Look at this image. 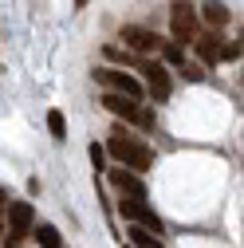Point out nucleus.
<instances>
[{"label":"nucleus","instance_id":"obj_17","mask_svg":"<svg viewBox=\"0 0 244 248\" xmlns=\"http://www.w3.org/2000/svg\"><path fill=\"white\" fill-rule=\"evenodd\" d=\"M177 71H181L185 83H201L205 79V63H185V67H177Z\"/></svg>","mask_w":244,"mask_h":248},{"label":"nucleus","instance_id":"obj_2","mask_svg":"<svg viewBox=\"0 0 244 248\" xmlns=\"http://www.w3.org/2000/svg\"><path fill=\"white\" fill-rule=\"evenodd\" d=\"M103 107L114 114V118H126V122H138V126H154V114L142 110V99H130V95H118V91H107L103 95Z\"/></svg>","mask_w":244,"mask_h":248},{"label":"nucleus","instance_id":"obj_12","mask_svg":"<svg viewBox=\"0 0 244 248\" xmlns=\"http://www.w3.org/2000/svg\"><path fill=\"white\" fill-rule=\"evenodd\" d=\"M103 55H107V63H114V67H138V55L130 47H122V44H107Z\"/></svg>","mask_w":244,"mask_h":248},{"label":"nucleus","instance_id":"obj_9","mask_svg":"<svg viewBox=\"0 0 244 248\" xmlns=\"http://www.w3.org/2000/svg\"><path fill=\"white\" fill-rule=\"evenodd\" d=\"M32 229H36V209L28 201H8V232L28 236Z\"/></svg>","mask_w":244,"mask_h":248},{"label":"nucleus","instance_id":"obj_4","mask_svg":"<svg viewBox=\"0 0 244 248\" xmlns=\"http://www.w3.org/2000/svg\"><path fill=\"white\" fill-rule=\"evenodd\" d=\"M95 83L103 91H118V95H130V99H142L146 95V83L130 71H122V67H99L95 71Z\"/></svg>","mask_w":244,"mask_h":248},{"label":"nucleus","instance_id":"obj_3","mask_svg":"<svg viewBox=\"0 0 244 248\" xmlns=\"http://www.w3.org/2000/svg\"><path fill=\"white\" fill-rule=\"evenodd\" d=\"M197 12H193V4L189 0H173L169 4V32H173V44H193L197 40Z\"/></svg>","mask_w":244,"mask_h":248},{"label":"nucleus","instance_id":"obj_10","mask_svg":"<svg viewBox=\"0 0 244 248\" xmlns=\"http://www.w3.org/2000/svg\"><path fill=\"white\" fill-rule=\"evenodd\" d=\"M193 51H197V59H201L205 67H213V63H221V59H225V44H221L217 32L197 36V40H193Z\"/></svg>","mask_w":244,"mask_h":248},{"label":"nucleus","instance_id":"obj_6","mask_svg":"<svg viewBox=\"0 0 244 248\" xmlns=\"http://www.w3.org/2000/svg\"><path fill=\"white\" fill-rule=\"evenodd\" d=\"M138 75H142L146 91H150V95H154L158 103H166V99H169L173 83H169V71H166V63H154V59H138Z\"/></svg>","mask_w":244,"mask_h":248},{"label":"nucleus","instance_id":"obj_7","mask_svg":"<svg viewBox=\"0 0 244 248\" xmlns=\"http://www.w3.org/2000/svg\"><path fill=\"white\" fill-rule=\"evenodd\" d=\"M118 213H122V221H134V225H142V229H150V232H162V229H166L162 217L150 209L142 197H122V201H118Z\"/></svg>","mask_w":244,"mask_h":248},{"label":"nucleus","instance_id":"obj_14","mask_svg":"<svg viewBox=\"0 0 244 248\" xmlns=\"http://www.w3.org/2000/svg\"><path fill=\"white\" fill-rule=\"evenodd\" d=\"M47 134L59 138V142L67 138V118H63V110H47Z\"/></svg>","mask_w":244,"mask_h":248},{"label":"nucleus","instance_id":"obj_5","mask_svg":"<svg viewBox=\"0 0 244 248\" xmlns=\"http://www.w3.org/2000/svg\"><path fill=\"white\" fill-rule=\"evenodd\" d=\"M118 40H122V47H130L134 55H154V51H162L158 32H150V28H142V24H122Z\"/></svg>","mask_w":244,"mask_h":248},{"label":"nucleus","instance_id":"obj_11","mask_svg":"<svg viewBox=\"0 0 244 248\" xmlns=\"http://www.w3.org/2000/svg\"><path fill=\"white\" fill-rule=\"evenodd\" d=\"M201 20L209 28H225L229 24V4H221V0H205V4H201Z\"/></svg>","mask_w":244,"mask_h":248},{"label":"nucleus","instance_id":"obj_16","mask_svg":"<svg viewBox=\"0 0 244 248\" xmlns=\"http://www.w3.org/2000/svg\"><path fill=\"white\" fill-rule=\"evenodd\" d=\"M162 59L166 63H173V67H185V51H181V44H162Z\"/></svg>","mask_w":244,"mask_h":248},{"label":"nucleus","instance_id":"obj_13","mask_svg":"<svg viewBox=\"0 0 244 248\" xmlns=\"http://www.w3.org/2000/svg\"><path fill=\"white\" fill-rule=\"evenodd\" d=\"M32 236H36L40 248H63V236H59V229H51V225H36Z\"/></svg>","mask_w":244,"mask_h":248},{"label":"nucleus","instance_id":"obj_1","mask_svg":"<svg viewBox=\"0 0 244 248\" xmlns=\"http://www.w3.org/2000/svg\"><path fill=\"white\" fill-rule=\"evenodd\" d=\"M107 154L118 162V166H126L134 173H146L150 166H154V150H150L142 138H134L126 126H114L110 138H107Z\"/></svg>","mask_w":244,"mask_h":248},{"label":"nucleus","instance_id":"obj_8","mask_svg":"<svg viewBox=\"0 0 244 248\" xmlns=\"http://www.w3.org/2000/svg\"><path fill=\"white\" fill-rule=\"evenodd\" d=\"M110 185H114V189L122 193V197H150V189H146V181H142V173H134V170H126V166H114L110 173Z\"/></svg>","mask_w":244,"mask_h":248},{"label":"nucleus","instance_id":"obj_18","mask_svg":"<svg viewBox=\"0 0 244 248\" xmlns=\"http://www.w3.org/2000/svg\"><path fill=\"white\" fill-rule=\"evenodd\" d=\"M87 154H91V166H95V170H107V146H95V142H91Z\"/></svg>","mask_w":244,"mask_h":248},{"label":"nucleus","instance_id":"obj_19","mask_svg":"<svg viewBox=\"0 0 244 248\" xmlns=\"http://www.w3.org/2000/svg\"><path fill=\"white\" fill-rule=\"evenodd\" d=\"M8 205V189H4V185H0V209H4Z\"/></svg>","mask_w":244,"mask_h":248},{"label":"nucleus","instance_id":"obj_15","mask_svg":"<svg viewBox=\"0 0 244 248\" xmlns=\"http://www.w3.org/2000/svg\"><path fill=\"white\" fill-rule=\"evenodd\" d=\"M130 240H134V248H162V244H158V236L150 232V229H142V225H138V229H130Z\"/></svg>","mask_w":244,"mask_h":248},{"label":"nucleus","instance_id":"obj_21","mask_svg":"<svg viewBox=\"0 0 244 248\" xmlns=\"http://www.w3.org/2000/svg\"><path fill=\"white\" fill-rule=\"evenodd\" d=\"M75 4H79V8H83V4H87V0H75Z\"/></svg>","mask_w":244,"mask_h":248},{"label":"nucleus","instance_id":"obj_20","mask_svg":"<svg viewBox=\"0 0 244 248\" xmlns=\"http://www.w3.org/2000/svg\"><path fill=\"white\" fill-rule=\"evenodd\" d=\"M4 229H8V225H0V240H4Z\"/></svg>","mask_w":244,"mask_h":248}]
</instances>
